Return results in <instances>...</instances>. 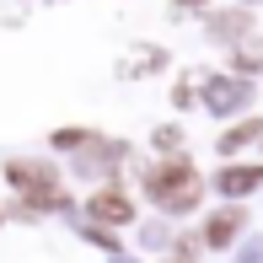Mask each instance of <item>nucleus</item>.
Returning a JSON list of instances; mask_svg holds the SVG:
<instances>
[{
    "label": "nucleus",
    "instance_id": "5",
    "mask_svg": "<svg viewBox=\"0 0 263 263\" xmlns=\"http://www.w3.org/2000/svg\"><path fill=\"white\" fill-rule=\"evenodd\" d=\"M236 226H242V215H236V210L215 215V220L204 226V242H210V247H226V242H231V236H236Z\"/></svg>",
    "mask_w": 263,
    "mask_h": 263
},
{
    "label": "nucleus",
    "instance_id": "3",
    "mask_svg": "<svg viewBox=\"0 0 263 263\" xmlns=\"http://www.w3.org/2000/svg\"><path fill=\"white\" fill-rule=\"evenodd\" d=\"M247 27H253V22H247V11H215V16H210V32H215L220 43H236Z\"/></svg>",
    "mask_w": 263,
    "mask_h": 263
},
{
    "label": "nucleus",
    "instance_id": "4",
    "mask_svg": "<svg viewBox=\"0 0 263 263\" xmlns=\"http://www.w3.org/2000/svg\"><path fill=\"white\" fill-rule=\"evenodd\" d=\"M263 183V166H226L220 172V194H247Z\"/></svg>",
    "mask_w": 263,
    "mask_h": 263
},
{
    "label": "nucleus",
    "instance_id": "6",
    "mask_svg": "<svg viewBox=\"0 0 263 263\" xmlns=\"http://www.w3.org/2000/svg\"><path fill=\"white\" fill-rule=\"evenodd\" d=\"M236 70H247V76H253V70H263V38H236Z\"/></svg>",
    "mask_w": 263,
    "mask_h": 263
},
{
    "label": "nucleus",
    "instance_id": "7",
    "mask_svg": "<svg viewBox=\"0 0 263 263\" xmlns=\"http://www.w3.org/2000/svg\"><path fill=\"white\" fill-rule=\"evenodd\" d=\"M258 118H247V124H236V129H226V135H220V151H236V145H247V140H253L258 135Z\"/></svg>",
    "mask_w": 263,
    "mask_h": 263
},
{
    "label": "nucleus",
    "instance_id": "1",
    "mask_svg": "<svg viewBox=\"0 0 263 263\" xmlns=\"http://www.w3.org/2000/svg\"><path fill=\"white\" fill-rule=\"evenodd\" d=\"M145 188H151V199H156L161 210H172V215L194 210V204H199V194H204L199 172H194V166H188L183 156H172V161L151 166V172H145Z\"/></svg>",
    "mask_w": 263,
    "mask_h": 263
},
{
    "label": "nucleus",
    "instance_id": "2",
    "mask_svg": "<svg viewBox=\"0 0 263 263\" xmlns=\"http://www.w3.org/2000/svg\"><path fill=\"white\" fill-rule=\"evenodd\" d=\"M86 210L97 215V220H107V226H129V220H135V204H129V199L118 194V188H97Z\"/></svg>",
    "mask_w": 263,
    "mask_h": 263
}]
</instances>
